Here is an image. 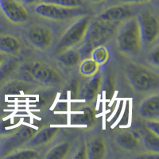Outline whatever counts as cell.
I'll use <instances>...</instances> for the list:
<instances>
[{
  "label": "cell",
  "mask_w": 159,
  "mask_h": 159,
  "mask_svg": "<svg viewBox=\"0 0 159 159\" xmlns=\"http://www.w3.org/2000/svg\"><path fill=\"white\" fill-rule=\"evenodd\" d=\"M126 74L132 87L139 92H149L158 87V76L143 65L128 64L126 66Z\"/></svg>",
  "instance_id": "6da1fadb"
},
{
  "label": "cell",
  "mask_w": 159,
  "mask_h": 159,
  "mask_svg": "<svg viewBox=\"0 0 159 159\" xmlns=\"http://www.w3.org/2000/svg\"><path fill=\"white\" fill-rule=\"evenodd\" d=\"M119 50L127 54L138 52L141 45V36L137 19H130L119 30L117 36Z\"/></svg>",
  "instance_id": "7a4b0ae2"
},
{
  "label": "cell",
  "mask_w": 159,
  "mask_h": 159,
  "mask_svg": "<svg viewBox=\"0 0 159 159\" xmlns=\"http://www.w3.org/2000/svg\"><path fill=\"white\" fill-rule=\"evenodd\" d=\"M22 72L32 80L45 85H57L61 82V77L56 69L43 62L27 64L22 69Z\"/></svg>",
  "instance_id": "3957f363"
},
{
  "label": "cell",
  "mask_w": 159,
  "mask_h": 159,
  "mask_svg": "<svg viewBox=\"0 0 159 159\" xmlns=\"http://www.w3.org/2000/svg\"><path fill=\"white\" fill-rule=\"evenodd\" d=\"M89 23V17H83L72 24L60 40L56 49L57 52L60 53L66 49H72L83 42Z\"/></svg>",
  "instance_id": "277c9868"
},
{
  "label": "cell",
  "mask_w": 159,
  "mask_h": 159,
  "mask_svg": "<svg viewBox=\"0 0 159 159\" xmlns=\"http://www.w3.org/2000/svg\"><path fill=\"white\" fill-rule=\"evenodd\" d=\"M34 134V129L24 126L14 134L0 139V157H6L13 153L21 145L27 143Z\"/></svg>",
  "instance_id": "5b68a950"
},
{
  "label": "cell",
  "mask_w": 159,
  "mask_h": 159,
  "mask_svg": "<svg viewBox=\"0 0 159 159\" xmlns=\"http://www.w3.org/2000/svg\"><path fill=\"white\" fill-rule=\"evenodd\" d=\"M139 32L142 42L145 45H150L157 39L159 32V23L154 14L149 11L140 13L137 17Z\"/></svg>",
  "instance_id": "8992f818"
},
{
  "label": "cell",
  "mask_w": 159,
  "mask_h": 159,
  "mask_svg": "<svg viewBox=\"0 0 159 159\" xmlns=\"http://www.w3.org/2000/svg\"><path fill=\"white\" fill-rule=\"evenodd\" d=\"M35 12L40 16L52 20H66L80 15L81 10L79 8H68L41 2L35 7Z\"/></svg>",
  "instance_id": "52a82bcc"
},
{
  "label": "cell",
  "mask_w": 159,
  "mask_h": 159,
  "mask_svg": "<svg viewBox=\"0 0 159 159\" xmlns=\"http://www.w3.org/2000/svg\"><path fill=\"white\" fill-rule=\"evenodd\" d=\"M114 22H106L99 19L89 23L85 34L84 42H89L94 45L103 42L114 32Z\"/></svg>",
  "instance_id": "ba28073f"
},
{
  "label": "cell",
  "mask_w": 159,
  "mask_h": 159,
  "mask_svg": "<svg viewBox=\"0 0 159 159\" xmlns=\"http://www.w3.org/2000/svg\"><path fill=\"white\" fill-rule=\"evenodd\" d=\"M0 10L13 23H23L29 19L28 11L17 0H0Z\"/></svg>",
  "instance_id": "9c48e42d"
},
{
  "label": "cell",
  "mask_w": 159,
  "mask_h": 159,
  "mask_svg": "<svg viewBox=\"0 0 159 159\" xmlns=\"http://www.w3.org/2000/svg\"><path fill=\"white\" fill-rule=\"evenodd\" d=\"M29 42L34 47L39 49H45L49 47L52 42L51 31L43 26H34L27 33Z\"/></svg>",
  "instance_id": "30bf717a"
},
{
  "label": "cell",
  "mask_w": 159,
  "mask_h": 159,
  "mask_svg": "<svg viewBox=\"0 0 159 159\" xmlns=\"http://www.w3.org/2000/svg\"><path fill=\"white\" fill-rule=\"evenodd\" d=\"M139 113L142 117L146 119H154L158 120L159 119V97L157 95L152 96L147 98L142 103Z\"/></svg>",
  "instance_id": "8fae6325"
},
{
  "label": "cell",
  "mask_w": 159,
  "mask_h": 159,
  "mask_svg": "<svg viewBox=\"0 0 159 159\" xmlns=\"http://www.w3.org/2000/svg\"><path fill=\"white\" fill-rule=\"evenodd\" d=\"M132 12L128 7L123 6H116L108 8L99 15V19L106 22H115L128 18L131 16Z\"/></svg>",
  "instance_id": "7c38bea8"
},
{
  "label": "cell",
  "mask_w": 159,
  "mask_h": 159,
  "mask_svg": "<svg viewBox=\"0 0 159 159\" xmlns=\"http://www.w3.org/2000/svg\"><path fill=\"white\" fill-rule=\"evenodd\" d=\"M57 131L58 129L55 127H45L35 133L25 144L29 147H40L45 145L54 138Z\"/></svg>",
  "instance_id": "4fadbf2b"
},
{
  "label": "cell",
  "mask_w": 159,
  "mask_h": 159,
  "mask_svg": "<svg viewBox=\"0 0 159 159\" xmlns=\"http://www.w3.org/2000/svg\"><path fill=\"white\" fill-rule=\"evenodd\" d=\"M21 49V43L17 38L11 35H0V52L5 54H15Z\"/></svg>",
  "instance_id": "5bb4252c"
},
{
  "label": "cell",
  "mask_w": 159,
  "mask_h": 159,
  "mask_svg": "<svg viewBox=\"0 0 159 159\" xmlns=\"http://www.w3.org/2000/svg\"><path fill=\"white\" fill-rule=\"evenodd\" d=\"M95 119L94 111L89 107H84L72 115L71 121L72 124L91 126L95 122Z\"/></svg>",
  "instance_id": "9a60e30c"
},
{
  "label": "cell",
  "mask_w": 159,
  "mask_h": 159,
  "mask_svg": "<svg viewBox=\"0 0 159 159\" xmlns=\"http://www.w3.org/2000/svg\"><path fill=\"white\" fill-rule=\"evenodd\" d=\"M102 85V76L100 74H95L92 79L88 82L84 90V99L86 101H92L97 96Z\"/></svg>",
  "instance_id": "2e32d148"
},
{
  "label": "cell",
  "mask_w": 159,
  "mask_h": 159,
  "mask_svg": "<svg viewBox=\"0 0 159 159\" xmlns=\"http://www.w3.org/2000/svg\"><path fill=\"white\" fill-rule=\"evenodd\" d=\"M116 142L121 148L133 150L139 146V136L134 132H123L116 136Z\"/></svg>",
  "instance_id": "e0dca14e"
},
{
  "label": "cell",
  "mask_w": 159,
  "mask_h": 159,
  "mask_svg": "<svg viewBox=\"0 0 159 159\" xmlns=\"http://www.w3.org/2000/svg\"><path fill=\"white\" fill-rule=\"evenodd\" d=\"M57 60L66 67H74L76 65L80 64L81 61V57L79 51L72 48L60 52Z\"/></svg>",
  "instance_id": "ac0fdd59"
},
{
  "label": "cell",
  "mask_w": 159,
  "mask_h": 159,
  "mask_svg": "<svg viewBox=\"0 0 159 159\" xmlns=\"http://www.w3.org/2000/svg\"><path fill=\"white\" fill-rule=\"evenodd\" d=\"M106 154V147L102 139H96L87 147V157L89 159H101Z\"/></svg>",
  "instance_id": "d6986e66"
},
{
  "label": "cell",
  "mask_w": 159,
  "mask_h": 159,
  "mask_svg": "<svg viewBox=\"0 0 159 159\" xmlns=\"http://www.w3.org/2000/svg\"><path fill=\"white\" fill-rule=\"evenodd\" d=\"M99 69V65L92 58H84L81 62H80V72L84 76L92 77L96 74Z\"/></svg>",
  "instance_id": "ffe728a7"
},
{
  "label": "cell",
  "mask_w": 159,
  "mask_h": 159,
  "mask_svg": "<svg viewBox=\"0 0 159 159\" xmlns=\"http://www.w3.org/2000/svg\"><path fill=\"white\" fill-rule=\"evenodd\" d=\"M143 143L148 151L155 154L159 152V135L148 130L143 138Z\"/></svg>",
  "instance_id": "44dd1931"
},
{
  "label": "cell",
  "mask_w": 159,
  "mask_h": 159,
  "mask_svg": "<svg viewBox=\"0 0 159 159\" xmlns=\"http://www.w3.org/2000/svg\"><path fill=\"white\" fill-rule=\"evenodd\" d=\"M70 145L68 143H63L55 146L53 148L51 149L48 152L47 155L45 156V158L47 159H61L64 158L68 154Z\"/></svg>",
  "instance_id": "7402d4cb"
},
{
  "label": "cell",
  "mask_w": 159,
  "mask_h": 159,
  "mask_svg": "<svg viewBox=\"0 0 159 159\" xmlns=\"http://www.w3.org/2000/svg\"><path fill=\"white\" fill-rule=\"evenodd\" d=\"M91 57L99 65H104L108 61L109 52L107 48L103 45H97L92 49Z\"/></svg>",
  "instance_id": "603a6c76"
},
{
  "label": "cell",
  "mask_w": 159,
  "mask_h": 159,
  "mask_svg": "<svg viewBox=\"0 0 159 159\" xmlns=\"http://www.w3.org/2000/svg\"><path fill=\"white\" fill-rule=\"evenodd\" d=\"M39 156L38 151L34 150H22L19 151L13 152L9 155H7L5 158H16V159H34L37 158Z\"/></svg>",
  "instance_id": "cb8c5ba5"
},
{
  "label": "cell",
  "mask_w": 159,
  "mask_h": 159,
  "mask_svg": "<svg viewBox=\"0 0 159 159\" xmlns=\"http://www.w3.org/2000/svg\"><path fill=\"white\" fill-rule=\"evenodd\" d=\"M42 2L68 8H79L83 4L82 0H42Z\"/></svg>",
  "instance_id": "d4e9b609"
},
{
  "label": "cell",
  "mask_w": 159,
  "mask_h": 159,
  "mask_svg": "<svg viewBox=\"0 0 159 159\" xmlns=\"http://www.w3.org/2000/svg\"><path fill=\"white\" fill-rule=\"evenodd\" d=\"M147 129L150 131L153 132L157 135H159V123L158 120H154V119H147Z\"/></svg>",
  "instance_id": "484cf974"
},
{
  "label": "cell",
  "mask_w": 159,
  "mask_h": 159,
  "mask_svg": "<svg viewBox=\"0 0 159 159\" xmlns=\"http://www.w3.org/2000/svg\"><path fill=\"white\" fill-rule=\"evenodd\" d=\"M158 57H159V49L158 48H156L155 49L153 50V52H151V53L149 56V59H150V61L153 64H154L155 65H158L159 61H158Z\"/></svg>",
  "instance_id": "4316f807"
},
{
  "label": "cell",
  "mask_w": 159,
  "mask_h": 159,
  "mask_svg": "<svg viewBox=\"0 0 159 159\" xmlns=\"http://www.w3.org/2000/svg\"><path fill=\"white\" fill-rule=\"evenodd\" d=\"M75 158H87V147L83 146L76 154Z\"/></svg>",
  "instance_id": "83f0119b"
},
{
  "label": "cell",
  "mask_w": 159,
  "mask_h": 159,
  "mask_svg": "<svg viewBox=\"0 0 159 159\" xmlns=\"http://www.w3.org/2000/svg\"><path fill=\"white\" fill-rule=\"evenodd\" d=\"M119 1L124 3H142V2H148L150 0H119Z\"/></svg>",
  "instance_id": "f1b7e54d"
},
{
  "label": "cell",
  "mask_w": 159,
  "mask_h": 159,
  "mask_svg": "<svg viewBox=\"0 0 159 159\" xmlns=\"http://www.w3.org/2000/svg\"><path fill=\"white\" fill-rule=\"evenodd\" d=\"M23 3L25 4H27V5H30V4H34L35 2H38L41 0H21Z\"/></svg>",
  "instance_id": "f546056e"
},
{
  "label": "cell",
  "mask_w": 159,
  "mask_h": 159,
  "mask_svg": "<svg viewBox=\"0 0 159 159\" xmlns=\"http://www.w3.org/2000/svg\"><path fill=\"white\" fill-rule=\"evenodd\" d=\"M3 64H4V57L0 53V67H1Z\"/></svg>",
  "instance_id": "4dcf8cb0"
},
{
  "label": "cell",
  "mask_w": 159,
  "mask_h": 159,
  "mask_svg": "<svg viewBox=\"0 0 159 159\" xmlns=\"http://www.w3.org/2000/svg\"><path fill=\"white\" fill-rule=\"evenodd\" d=\"M92 2H102L103 0H91Z\"/></svg>",
  "instance_id": "1f68e13d"
}]
</instances>
